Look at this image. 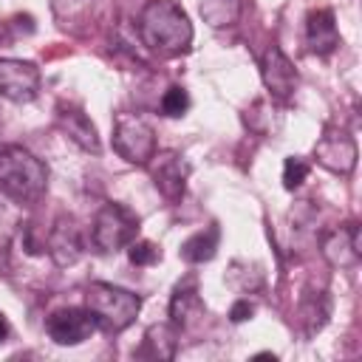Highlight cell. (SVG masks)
<instances>
[{
	"label": "cell",
	"instance_id": "cell-1",
	"mask_svg": "<svg viewBox=\"0 0 362 362\" xmlns=\"http://www.w3.org/2000/svg\"><path fill=\"white\" fill-rule=\"evenodd\" d=\"M139 34L141 42L161 57H178L192 45V23L173 0H150L139 14Z\"/></svg>",
	"mask_w": 362,
	"mask_h": 362
},
{
	"label": "cell",
	"instance_id": "cell-2",
	"mask_svg": "<svg viewBox=\"0 0 362 362\" xmlns=\"http://www.w3.org/2000/svg\"><path fill=\"white\" fill-rule=\"evenodd\" d=\"M48 187V167L20 144L0 147V192L14 204H34Z\"/></svg>",
	"mask_w": 362,
	"mask_h": 362
},
{
	"label": "cell",
	"instance_id": "cell-3",
	"mask_svg": "<svg viewBox=\"0 0 362 362\" xmlns=\"http://www.w3.org/2000/svg\"><path fill=\"white\" fill-rule=\"evenodd\" d=\"M85 308L93 314L96 328H102L107 334H119L127 325H133V320L139 317L141 297L127 288H119L113 283L96 280L85 291Z\"/></svg>",
	"mask_w": 362,
	"mask_h": 362
},
{
	"label": "cell",
	"instance_id": "cell-4",
	"mask_svg": "<svg viewBox=\"0 0 362 362\" xmlns=\"http://www.w3.org/2000/svg\"><path fill=\"white\" fill-rule=\"evenodd\" d=\"M136 232H139V215L133 209H127L124 204L107 201L99 206V212L93 218L90 238L99 252H119L136 240Z\"/></svg>",
	"mask_w": 362,
	"mask_h": 362
},
{
	"label": "cell",
	"instance_id": "cell-5",
	"mask_svg": "<svg viewBox=\"0 0 362 362\" xmlns=\"http://www.w3.org/2000/svg\"><path fill=\"white\" fill-rule=\"evenodd\" d=\"M113 150L127 161L147 167L156 156V130L136 113H119L113 122Z\"/></svg>",
	"mask_w": 362,
	"mask_h": 362
},
{
	"label": "cell",
	"instance_id": "cell-6",
	"mask_svg": "<svg viewBox=\"0 0 362 362\" xmlns=\"http://www.w3.org/2000/svg\"><path fill=\"white\" fill-rule=\"evenodd\" d=\"M40 68L28 59H0V96L17 105L34 102L40 93Z\"/></svg>",
	"mask_w": 362,
	"mask_h": 362
},
{
	"label": "cell",
	"instance_id": "cell-7",
	"mask_svg": "<svg viewBox=\"0 0 362 362\" xmlns=\"http://www.w3.org/2000/svg\"><path fill=\"white\" fill-rule=\"evenodd\" d=\"M153 187L161 192V198H167L170 204H178L184 198L187 189V178H189V164L178 156V153H156L147 161Z\"/></svg>",
	"mask_w": 362,
	"mask_h": 362
},
{
	"label": "cell",
	"instance_id": "cell-8",
	"mask_svg": "<svg viewBox=\"0 0 362 362\" xmlns=\"http://www.w3.org/2000/svg\"><path fill=\"white\" fill-rule=\"evenodd\" d=\"M48 337L57 345H79L96 331V320L88 308H57L45 322Z\"/></svg>",
	"mask_w": 362,
	"mask_h": 362
},
{
	"label": "cell",
	"instance_id": "cell-9",
	"mask_svg": "<svg viewBox=\"0 0 362 362\" xmlns=\"http://www.w3.org/2000/svg\"><path fill=\"white\" fill-rule=\"evenodd\" d=\"M314 158L320 167H325L337 175H348L356 167V141L342 130H328L314 144Z\"/></svg>",
	"mask_w": 362,
	"mask_h": 362
},
{
	"label": "cell",
	"instance_id": "cell-10",
	"mask_svg": "<svg viewBox=\"0 0 362 362\" xmlns=\"http://www.w3.org/2000/svg\"><path fill=\"white\" fill-rule=\"evenodd\" d=\"M57 127H59V130L65 133V139H71L79 150H85V153H99V150H102L96 124L88 119V113H85L82 107L59 102V105H57Z\"/></svg>",
	"mask_w": 362,
	"mask_h": 362
},
{
	"label": "cell",
	"instance_id": "cell-11",
	"mask_svg": "<svg viewBox=\"0 0 362 362\" xmlns=\"http://www.w3.org/2000/svg\"><path fill=\"white\" fill-rule=\"evenodd\" d=\"M45 249L57 266H74L82 257V232L71 215H59L54 221L48 240H45Z\"/></svg>",
	"mask_w": 362,
	"mask_h": 362
},
{
	"label": "cell",
	"instance_id": "cell-12",
	"mask_svg": "<svg viewBox=\"0 0 362 362\" xmlns=\"http://www.w3.org/2000/svg\"><path fill=\"white\" fill-rule=\"evenodd\" d=\"M260 74H263V85L269 88V93L274 99H288L294 93V88H297V71H294L291 59L277 45H272L263 54Z\"/></svg>",
	"mask_w": 362,
	"mask_h": 362
},
{
	"label": "cell",
	"instance_id": "cell-13",
	"mask_svg": "<svg viewBox=\"0 0 362 362\" xmlns=\"http://www.w3.org/2000/svg\"><path fill=\"white\" fill-rule=\"evenodd\" d=\"M305 45L317 57H328L339 45V28L331 8H314L305 17Z\"/></svg>",
	"mask_w": 362,
	"mask_h": 362
},
{
	"label": "cell",
	"instance_id": "cell-14",
	"mask_svg": "<svg viewBox=\"0 0 362 362\" xmlns=\"http://www.w3.org/2000/svg\"><path fill=\"white\" fill-rule=\"evenodd\" d=\"M204 300L198 294V280L195 274L184 277L175 288H173V297H170V322L181 331V328H189L195 320L204 317Z\"/></svg>",
	"mask_w": 362,
	"mask_h": 362
},
{
	"label": "cell",
	"instance_id": "cell-15",
	"mask_svg": "<svg viewBox=\"0 0 362 362\" xmlns=\"http://www.w3.org/2000/svg\"><path fill=\"white\" fill-rule=\"evenodd\" d=\"M359 246H362L359 243V226L348 223V226H339L322 238V257L334 269H348L359 260V255H362Z\"/></svg>",
	"mask_w": 362,
	"mask_h": 362
},
{
	"label": "cell",
	"instance_id": "cell-16",
	"mask_svg": "<svg viewBox=\"0 0 362 362\" xmlns=\"http://www.w3.org/2000/svg\"><path fill=\"white\" fill-rule=\"evenodd\" d=\"M178 348V328L173 322H156L147 328L141 345L136 348V356L147 359H173Z\"/></svg>",
	"mask_w": 362,
	"mask_h": 362
},
{
	"label": "cell",
	"instance_id": "cell-17",
	"mask_svg": "<svg viewBox=\"0 0 362 362\" xmlns=\"http://www.w3.org/2000/svg\"><path fill=\"white\" fill-rule=\"evenodd\" d=\"M218 243H221V229L212 223V226H206V229L189 235V238L181 243L178 255H181L184 263H192V266H195V263H206V260L215 257Z\"/></svg>",
	"mask_w": 362,
	"mask_h": 362
},
{
	"label": "cell",
	"instance_id": "cell-18",
	"mask_svg": "<svg viewBox=\"0 0 362 362\" xmlns=\"http://www.w3.org/2000/svg\"><path fill=\"white\" fill-rule=\"evenodd\" d=\"M201 17L215 28L232 25L240 17V0H201Z\"/></svg>",
	"mask_w": 362,
	"mask_h": 362
},
{
	"label": "cell",
	"instance_id": "cell-19",
	"mask_svg": "<svg viewBox=\"0 0 362 362\" xmlns=\"http://www.w3.org/2000/svg\"><path fill=\"white\" fill-rule=\"evenodd\" d=\"M17 229H20V212H17V206L8 204V198L3 195V198H0V252H6V249L11 246Z\"/></svg>",
	"mask_w": 362,
	"mask_h": 362
},
{
	"label": "cell",
	"instance_id": "cell-20",
	"mask_svg": "<svg viewBox=\"0 0 362 362\" xmlns=\"http://www.w3.org/2000/svg\"><path fill=\"white\" fill-rule=\"evenodd\" d=\"M187 110H189V93L181 85L167 88L164 96H161V113L170 116V119H175V116H184Z\"/></svg>",
	"mask_w": 362,
	"mask_h": 362
},
{
	"label": "cell",
	"instance_id": "cell-21",
	"mask_svg": "<svg viewBox=\"0 0 362 362\" xmlns=\"http://www.w3.org/2000/svg\"><path fill=\"white\" fill-rule=\"evenodd\" d=\"M308 173H311V167H308L305 158H300V156H288L286 164H283V187H286V189H297V187H303V181L308 178Z\"/></svg>",
	"mask_w": 362,
	"mask_h": 362
},
{
	"label": "cell",
	"instance_id": "cell-22",
	"mask_svg": "<svg viewBox=\"0 0 362 362\" xmlns=\"http://www.w3.org/2000/svg\"><path fill=\"white\" fill-rule=\"evenodd\" d=\"M127 257L133 266H153L161 260V249L153 240H133L127 243Z\"/></svg>",
	"mask_w": 362,
	"mask_h": 362
},
{
	"label": "cell",
	"instance_id": "cell-23",
	"mask_svg": "<svg viewBox=\"0 0 362 362\" xmlns=\"http://www.w3.org/2000/svg\"><path fill=\"white\" fill-rule=\"evenodd\" d=\"M252 314H255V305L243 297V300H238L232 308H229V320L232 322H246V320H252Z\"/></svg>",
	"mask_w": 362,
	"mask_h": 362
},
{
	"label": "cell",
	"instance_id": "cell-24",
	"mask_svg": "<svg viewBox=\"0 0 362 362\" xmlns=\"http://www.w3.org/2000/svg\"><path fill=\"white\" fill-rule=\"evenodd\" d=\"M8 331H11V328H8V320H6V314L0 311V345L8 339Z\"/></svg>",
	"mask_w": 362,
	"mask_h": 362
},
{
	"label": "cell",
	"instance_id": "cell-25",
	"mask_svg": "<svg viewBox=\"0 0 362 362\" xmlns=\"http://www.w3.org/2000/svg\"><path fill=\"white\" fill-rule=\"evenodd\" d=\"M255 359H274V354H269V351H263V354H257Z\"/></svg>",
	"mask_w": 362,
	"mask_h": 362
}]
</instances>
